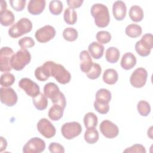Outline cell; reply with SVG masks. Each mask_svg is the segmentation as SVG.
Masks as SVG:
<instances>
[{"instance_id":"cell-17","label":"cell","mask_w":153,"mask_h":153,"mask_svg":"<svg viewBox=\"0 0 153 153\" xmlns=\"http://www.w3.org/2000/svg\"><path fill=\"white\" fill-rule=\"evenodd\" d=\"M80 59V69L81 71L87 74L91 68L93 61L89 52L87 50H82L79 54Z\"/></svg>"},{"instance_id":"cell-2","label":"cell","mask_w":153,"mask_h":153,"mask_svg":"<svg viewBox=\"0 0 153 153\" xmlns=\"http://www.w3.org/2000/svg\"><path fill=\"white\" fill-rule=\"evenodd\" d=\"M44 94L47 97L51 99L53 104L59 105L65 108L66 105V97L55 83L48 82L46 84L44 87Z\"/></svg>"},{"instance_id":"cell-15","label":"cell","mask_w":153,"mask_h":153,"mask_svg":"<svg viewBox=\"0 0 153 153\" xmlns=\"http://www.w3.org/2000/svg\"><path fill=\"white\" fill-rule=\"evenodd\" d=\"M37 129L40 134L47 139L53 137L56 134V128L47 118H41L37 123Z\"/></svg>"},{"instance_id":"cell-25","label":"cell","mask_w":153,"mask_h":153,"mask_svg":"<svg viewBox=\"0 0 153 153\" xmlns=\"http://www.w3.org/2000/svg\"><path fill=\"white\" fill-rule=\"evenodd\" d=\"M32 102L35 107L39 111L45 109L48 105L47 97L42 93H39L36 96L33 97Z\"/></svg>"},{"instance_id":"cell-24","label":"cell","mask_w":153,"mask_h":153,"mask_svg":"<svg viewBox=\"0 0 153 153\" xmlns=\"http://www.w3.org/2000/svg\"><path fill=\"white\" fill-rule=\"evenodd\" d=\"M111 97V93L109 90L106 88H100L96 93L95 101L100 103L107 104L110 102Z\"/></svg>"},{"instance_id":"cell-40","label":"cell","mask_w":153,"mask_h":153,"mask_svg":"<svg viewBox=\"0 0 153 153\" xmlns=\"http://www.w3.org/2000/svg\"><path fill=\"white\" fill-rule=\"evenodd\" d=\"M94 108L95 110L101 114H106L109 112V103L104 104L100 103L96 101L94 102Z\"/></svg>"},{"instance_id":"cell-46","label":"cell","mask_w":153,"mask_h":153,"mask_svg":"<svg viewBox=\"0 0 153 153\" xmlns=\"http://www.w3.org/2000/svg\"><path fill=\"white\" fill-rule=\"evenodd\" d=\"M7 5L6 1L1 0V11H3L7 10Z\"/></svg>"},{"instance_id":"cell-23","label":"cell","mask_w":153,"mask_h":153,"mask_svg":"<svg viewBox=\"0 0 153 153\" xmlns=\"http://www.w3.org/2000/svg\"><path fill=\"white\" fill-rule=\"evenodd\" d=\"M118 79V74L114 69H107L103 75V81L109 85H113L117 82Z\"/></svg>"},{"instance_id":"cell-44","label":"cell","mask_w":153,"mask_h":153,"mask_svg":"<svg viewBox=\"0 0 153 153\" xmlns=\"http://www.w3.org/2000/svg\"><path fill=\"white\" fill-rule=\"evenodd\" d=\"M83 2V0H68L66 1L69 8H71L72 9L80 7L82 5Z\"/></svg>"},{"instance_id":"cell-14","label":"cell","mask_w":153,"mask_h":153,"mask_svg":"<svg viewBox=\"0 0 153 153\" xmlns=\"http://www.w3.org/2000/svg\"><path fill=\"white\" fill-rule=\"evenodd\" d=\"M99 128L102 134L106 138L113 139L116 137L119 134V128L118 126L108 120L102 121Z\"/></svg>"},{"instance_id":"cell-35","label":"cell","mask_w":153,"mask_h":153,"mask_svg":"<svg viewBox=\"0 0 153 153\" xmlns=\"http://www.w3.org/2000/svg\"><path fill=\"white\" fill-rule=\"evenodd\" d=\"M63 38L69 42L75 41L78 36V31L73 27H67L63 32Z\"/></svg>"},{"instance_id":"cell-32","label":"cell","mask_w":153,"mask_h":153,"mask_svg":"<svg viewBox=\"0 0 153 153\" xmlns=\"http://www.w3.org/2000/svg\"><path fill=\"white\" fill-rule=\"evenodd\" d=\"M63 19L65 22L71 25H74L77 20V14L74 9L66 8L64 11Z\"/></svg>"},{"instance_id":"cell-27","label":"cell","mask_w":153,"mask_h":153,"mask_svg":"<svg viewBox=\"0 0 153 153\" xmlns=\"http://www.w3.org/2000/svg\"><path fill=\"white\" fill-rule=\"evenodd\" d=\"M15 20V16L12 11L6 10L0 12L1 24L4 26H8L12 25Z\"/></svg>"},{"instance_id":"cell-39","label":"cell","mask_w":153,"mask_h":153,"mask_svg":"<svg viewBox=\"0 0 153 153\" xmlns=\"http://www.w3.org/2000/svg\"><path fill=\"white\" fill-rule=\"evenodd\" d=\"M18 44L21 49H27L33 47L35 45V41L31 37L25 36L18 41Z\"/></svg>"},{"instance_id":"cell-42","label":"cell","mask_w":153,"mask_h":153,"mask_svg":"<svg viewBox=\"0 0 153 153\" xmlns=\"http://www.w3.org/2000/svg\"><path fill=\"white\" fill-rule=\"evenodd\" d=\"M123 152H139V153H145V148L141 144H134L131 146L126 148L124 150Z\"/></svg>"},{"instance_id":"cell-41","label":"cell","mask_w":153,"mask_h":153,"mask_svg":"<svg viewBox=\"0 0 153 153\" xmlns=\"http://www.w3.org/2000/svg\"><path fill=\"white\" fill-rule=\"evenodd\" d=\"M26 0H10V3L11 7L16 11H22L26 4Z\"/></svg>"},{"instance_id":"cell-13","label":"cell","mask_w":153,"mask_h":153,"mask_svg":"<svg viewBox=\"0 0 153 153\" xmlns=\"http://www.w3.org/2000/svg\"><path fill=\"white\" fill-rule=\"evenodd\" d=\"M1 102L7 106H13L16 104L18 97L16 91L11 87H1L0 88Z\"/></svg>"},{"instance_id":"cell-45","label":"cell","mask_w":153,"mask_h":153,"mask_svg":"<svg viewBox=\"0 0 153 153\" xmlns=\"http://www.w3.org/2000/svg\"><path fill=\"white\" fill-rule=\"evenodd\" d=\"M1 139V143H0V151L2 152L4 150H5L7 146V142L5 139H4L2 136L0 137Z\"/></svg>"},{"instance_id":"cell-22","label":"cell","mask_w":153,"mask_h":153,"mask_svg":"<svg viewBox=\"0 0 153 153\" xmlns=\"http://www.w3.org/2000/svg\"><path fill=\"white\" fill-rule=\"evenodd\" d=\"M129 17L134 22H139L142 20L144 13L142 8L139 5H133L129 10Z\"/></svg>"},{"instance_id":"cell-31","label":"cell","mask_w":153,"mask_h":153,"mask_svg":"<svg viewBox=\"0 0 153 153\" xmlns=\"http://www.w3.org/2000/svg\"><path fill=\"white\" fill-rule=\"evenodd\" d=\"M84 140L89 144H94L99 140V135L98 131L95 128H88L84 133Z\"/></svg>"},{"instance_id":"cell-34","label":"cell","mask_w":153,"mask_h":153,"mask_svg":"<svg viewBox=\"0 0 153 153\" xmlns=\"http://www.w3.org/2000/svg\"><path fill=\"white\" fill-rule=\"evenodd\" d=\"M137 109L141 116L147 117L151 112V106L148 102L145 100H140L137 103Z\"/></svg>"},{"instance_id":"cell-18","label":"cell","mask_w":153,"mask_h":153,"mask_svg":"<svg viewBox=\"0 0 153 153\" xmlns=\"http://www.w3.org/2000/svg\"><path fill=\"white\" fill-rule=\"evenodd\" d=\"M45 4L44 0H30L27 4V11L32 15H39L44 11Z\"/></svg>"},{"instance_id":"cell-20","label":"cell","mask_w":153,"mask_h":153,"mask_svg":"<svg viewBox=\"0 0 153 153\" xmlns=\"http://www.w3.org/2000/svg\"><path fill=\"white\" fill-rule=\"evenodd\" d=\"M136 64V56L131 53L128 52L125 53L121 59L120 65L125 70L132 69Z\"/></svg>"},{"instance_id":"cell-5","label":"cell","mask_w":153,"mask_h":153,"mask_svg":"<svg viewBox=\"0 0 153 153\" xmlns=\"http://www.w3.org/2000/svg\"><path fill=\"white\" fill-rule=\"evenodd\" d=\"M31 60V55L26 49H20L18 50L11 59V66L16 71L22 70Z\"/></svg>"},{"instance_id":"cell-38","label":"cell","mask_w":153,"mask_h":153,"mask_svg":"<svg viewBox=\"0 0 153 153\" xmlns=\"http://www.w3.org/2000/svg\"><path fill=\"white\" fill-rule=\"evenodd\" d=\"M96 39L100 44H107L111 39V33L105 30L99 31L96 34Z\"/></svg>"},{"instance_id":"cell-43","label":"cell","mask_w":153,"mask_h":153,"mask_svg":"<svg viewBox=\"0 0 153 153\" xmlns=\"http://www.w3.org/2000/svg\"><path fill=\"white\" fill-rule=\"evenodd\" d=\"M48 149L51 153H63L65 152L64 147L59 143L51 142L48 146Z\"/></svg>"},{"instance_id":"cell-3","label":"cell","mask_w":153,"mask_h":153,"mask_svg":"<svg viewBox=\"0 0 153 153\" xmlns=\"http://www.w3.org/2000/svg\"><path fill=\"white\" fill-rule=\"evenodd\" d=\"M32 29V22L27 18H22L10 27L8 35L13 38H17L30 32Z\"/></svg>"},{"instance_id":"cell-29","label":"cell","mask_w":153,"mask_h":153,"mask_svg":"<svg viewBox=\"0 0 153 153\" xmlns=\"http://www.w3.org/2000/svg\"><path fill=\"white\" fill-rule=\"evenodd\" d=\"M120 56V51L118 48L114 47L108 48L106 51L105 58L106 60L111 63H115L119 60Z\"/></svg>"},{"instance_id":"cell-33","label":"cell","mask_w":153,"mask_h":153,"mask_svg":"<svg viewBox=\"0 0 153 153\" xmlns=\"http://www.w3.org/2000/svg\"><path fill=\"white\" fill-rule=\"evenodd\" d=\"M15 81V76L10 72H5L2 74L0 79V84L3 87H9L12 85Z\"/></svg>"},{"instance_id":"cell-21","label":"cell","mask_w":153,"mask_h":153,"mask_svg":"<svg viewBox=\"0 0 153 153\" xmlns=\"http://www.w3.org/2000/svg\"><path fill=\"white\" fill-rule=\"evenodd\" d=\"M88 50L93 58L99 59L103 55L104 46L97 42H93L88 45Z\"/></svg>"},{"instance_id":"cell-1","label":"cell","mask_w":153,"mask_h":153,"mask_svg":"<svg viewBox=\"0 0 153 153\" xmlns=\"http://www.w3.org/2000/svg\"><path fill=\"white\" fill-rule=\"evenodd\" d=\"M91 16L94 18V23L99 27H106L110 22L108 7L102 4H94L90 10Z\"/></svg>"},{"instance_id":"cell-19","label":"cell","mask_w":153,"mask_h":153,"mask_svg":"<svg viewBox=\"0 0 153 153\" xmlns=\"http://www.w3.org/2000/svg\"><path fill=\"white\" fill-rule=\"evenodd\" d=\"M36 78L40 81H45L50 76V61L45 62L42 65L38 67L35 71Z\"/></svg>"},{"instance_id":"cell-8","label":"cell","mask_w":153,"mask_h":153,"mask_svg":"<svg viewBox=\"0 0 153 153\" xmlns=\"http://www.w3.org/2000/svg\"><path fill=\"white\" fill-rule=\"evenodd\" d=\"M82 131L81 124L76 121L66 123L61 127V133L66 139L71 140L79 136Z\"/></svg>"},{"instance_id":"cell-12","label":"cell","mask_w":153,"mask_h":153,"mask_svg":"<svg viewBox=\"0 0 153 153\" xmlns=\"http://www.w3.org/2000/svg\"><path fill=\"white\" fill-rule=\"evenodd\" d=\"M56 35V30L51 25H45L38 29L35 34L36 39L41 43H45L51 40Z\"/></svg>"},{"instance_id":"cell-36","label":"cell","mask_w":153,"mask_h":153,"mask_svg":"<svg viewBox=\"0 0 153 153\" xmlns=\"http://www.w3.org/2000/svg\"><path fill=\"white\" fill-rule=\"evenodd\" d=\"M63 4L60 1L53 0L49 4V10L53 15H59L63 10Z\"/></svg>"},{"instance_id":"cell-26","label":"cell","mask_w":153,"mask_h":153,"mask_svg":"<svg viewBox=\"0 0 153 153\" xmlns=\"http://www.w3.org/2000/svg\"><path fill=\"white\" fill-rule=\"evenodd\" d=\"M64 109L65 108L59 105L54 104L48 111V117L53 121L59 120L63 117Z\"/></svg>"},{"instance_id":"cell-4","label":"cell","mask_w":153,"mask_h":153,"mask_svg":"<svg viewBox=\"0 0 153 153\" xmlns=\"http://www.w3.org/2000/svg\"><path fill=\"white\" fill-rule=\"evenodd\" d=\"M50 76L54 77L58 82L62 84L69 83L71 79V74L63 65L53 61H50Z\"/></svg>"},{"instance_id":"cell-7","label":"cell","mask_w":153,"mask_h":153,"mask_svg":"<svg viewBox=\"0 0 153 153\" xmlns=\"http://www.w3.org/2000/svg\"><path fill=\"white\" fill-rule=\"evenodd\" d=\"M14 54L12 48L8 47H4L0 50V70L2 72H9L13 68L11 66V59Z\"/></svg>"},{"instance_id":"cell-9","label":"cell","mask_w":153,"mask_h":153,"mask_svg":"<svg viewBox=\"0 0 153 153\" xmlns=\"http://www.w3.org/2000/svg\"><path fill=\"white\" fill-rule=\"evenodd\" d=\"M45 143L39 137H35L29 140L23 148L24 153H41L45 150Z\"/></svg>"},{"instance_id":"cell-16","label":"cell","mask_w":153,"mask_h":153,"mask_svg":"<svg viewBox=\"0 0 153 153\" xmlns=\"http://www.w3.org/2000/svg\"><path fill=\"white\" fill-rule=\"evenodd\" d=\"M113 16L117 20H123L127 13V7L126 4L122 1H115L112 5Z\"/></svg>"},{"instance_id":"cell-6","label":"cell","mask_w":153,"mask_h":153,"mask_svg":"<svg viewBox=\"0 0 153 153\" xmlns=\"http://www.w3.org/2000/svg\"><path fill=\"white\" fill-rule=\"evenodd\" d=\"M153 47V36L151 33H146L143 35L140 40L135 44L136 53L142 57H146L150 54Z\"/></svg>"},{"instance_id":"cell-37","label":"cell","mask_w":153,"mask_h":153,"mask_svg":"<svg viewBox=\"0 0 153 153\" xmlns=\"http://www.w3.org/2000/svg\"><path fill=\"white\" fill-rule=\"evenodd\" d=\"M102 72V68L99 64L93 63L90 70L86 74L87 76L91 79H96L98 78Z\"/></svg>"},{"instance_id":"cell-30","label":"cell","mask_w":153,"mask_h":153,"mask_svg":"<svg viewBox=\"0 0 153 153\" xmlns=\"http://www.w3.org/2000/svg\"><path fill=\"white\" fill-rule=\"evenodd\" d=\"M142 27L140 26L137 24H130L128 25L125 29L126 34L130 38H137L141 35L142 34Z\"/></svg>"},{"instance_id":"cell-10","label":"cell","mask_w":153,"mask_h":153,"mask_svg":"<svg viewBox=\"0 0 153 153\" xmlns=\"http://www.w3.org/2000/svg\"><path fill=\"white\" fill-rule=\"evenodd\" d=\"M147 77L148 72L146 70L143 68H138L131 74L130 82L133 87L142 88L145 85Z\"/></svg>"},{"instance_id":"cell-28","label":"cell","mask_w":153,"mask_h":153,"mask_svg":"<svg viewBox=\"0 0 153 153\" xmlns=\"http://www.w3.org/2000/svg\"><path fill=\"white\" fill-rule=\"evenodd\" d=\"M83 121L87 129L93 128L96 127L98 123V118L95 114L89 112L84 115Z\"/></svg>"},{"instance_id":"cell-11","label":"cell","mask_w":153,"mask_h":153,"mask_svg":"<svg viewBox=\"0 0 153 153\" xmlns=\"http://www.w3.org/2000/svg\"><path fill=\"white\" fill-rule=\"evenodd\" d=\"M19 87L29 96L34 97L40 93L39 86L32 80L27 78H23L19 82Z\"/></svg>"}]
</instances>
